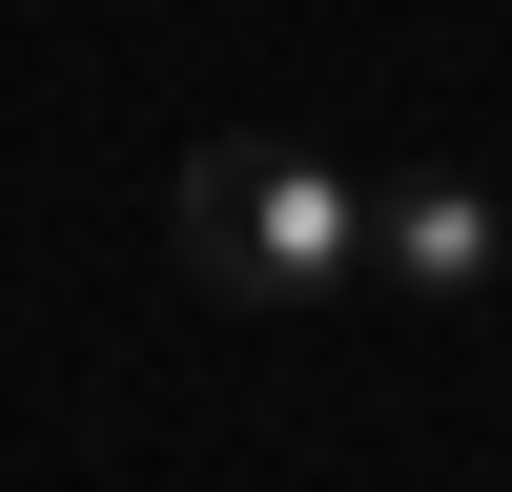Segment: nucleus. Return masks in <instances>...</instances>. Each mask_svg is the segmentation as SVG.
<instances>
[{
    "label": "nucleus",
    "instance_id": "1",
    "mask_svg": "<svg viewBox=\"0 0 512 492\" xmlns=\"http://www.w3.org/2000/svg\"><path fill=\"white\" fill-rule=\"evenodd\" d=\"M164 246H185V287L308 308V287H349V267H369V205L328 185V164H287V144H205L185 185H164Z\"/></svg>",
    "mask_w": 512,
    "mask_h": 492
},
{
    "label": "nucleus",
    "instance_id": "2",
    "mask_svg": "<svg viewBox=\"0 0 512 492\" xmlns=\"http://www.w3.org/2000/svg\"><path fill=\"white\" fill-rule=\"evenodd\" d=\"M369 267L431 287V308H472V287L512 267V205H492V185H390V205H369Z\"/></svg>",
    "mask_w": 512,
    "mask_h": 492
}]
</instances>
